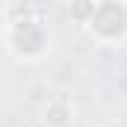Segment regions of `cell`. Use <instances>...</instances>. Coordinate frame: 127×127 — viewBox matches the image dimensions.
Wrapping results in <instances>:
<instances>
[{
    "mask_svg": "<svg viewBox=\"0 0 127 127\" xmlns=\"http://www.w3.org/2000/svg\"><path fill=\"white\" fill-rule=\"evenodd\" d=\"M86 30L100 41H115L127 32V6L124 3H97Z\"/></svg>",
    "mask_w": 127,
    "mask_h": 127,
    "instance_id": "obj_1",
    "label": "cell"
},
{
    "mask_svg": "<svg viewBox=\"0 0 127 127\" xmlns=\"http://www.w3.org/2000/svg\"><path fill=\"white\" fill-rule=\"evenodd\" d=\"M74 121V103L62 95H53L44 106V124L47 127H71Z\"/></svg>",
    "mask_w": 127,
    "mask_h": 127,
    "instance_id": "obj_2",
    "label": "cell"
}]
</instances>
